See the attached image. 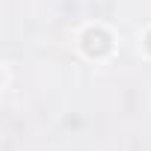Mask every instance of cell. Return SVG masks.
Masks as SVG:
<instances>
[{"instance_id":"cell-1","label":"cell","mask_w":151,"mask_h":151,"mask_svg":"<svg viewBox=\"0 0 151 151\" xmlns=\"http://www.w3.org/2000/svg\"><path fill=\"white\" fill-rule=\"evenodd\" d=\"M83 50H86L89 56H107V53L113 50V39H110V33L101 30V27L86 30V33H83Z\"/></svg>"},{"instance_id":"cell-2","label":"cell","mask_w":151,"mask_h":151,"mask_svg":"<svg viewBox=\"0 0 151 151\" xmlns=\"http://www.w3.org/2000/svg\"><path fill=\"white\" fill-rule=\"evenodd\" d=\"M145 47H148V53H151V33L145 36Z\"/></svg>"}]
</instances>
